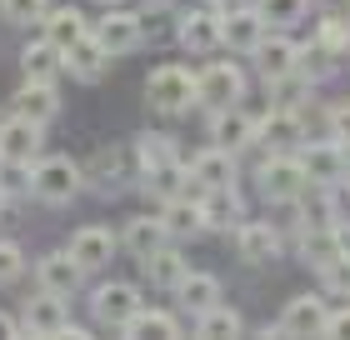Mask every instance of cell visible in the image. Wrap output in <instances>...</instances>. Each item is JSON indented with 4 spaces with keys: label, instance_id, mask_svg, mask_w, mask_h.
I'll return each mask as SVG.
<instances>
[{
    "label": "cell",
    "instance_id": "cell-10",
    "mask_svg": "<svg viewBox=\"0 0 350 340\" xmlns=\"http://www.w3.org/2000/svg\"><path fill=\"white\" fill-rule=\"evenodd\" d=\"M90 36L100 40L110 55H131L135 45L146 40V36H140V21H135V15H125V10H110V15H100V25H95Z\"/></svg>",
    "mask_w": 350,
    "mask_h": 340
},
{
    "label": "cell",
    "instance_id": "cell-32",
    "mask_svg": "<svg viewBox=\"0 0 350 340\" xmlns=\"http://www.w3.org/2000/svg\"><path fill=\"white\" fill-rule=\"evenodd\" d=\"M45 10H51V0H0V15L10 25H36L45 21Z\"/></svg>",
    "mask_w": 350,
    "mask_h": 340
},
{
    "label": "cell",
    "instance_id": "cell-45",
    "mask_svg": "<svg viewBox=\"0 0 350 340\" xmlns=\"http://www.w3.org/2000/svg\"><path fill=\"white\" fill-rule=\"evenodd\" d=\"M0 210H5V190H0Z\"/></svg>",
    "mask_w": 350,
    "mask_h": 340
},
{
    "label": "cell",
    "instance_id": "cell-4",
    "mask_svg": "<svg viewBox=\"0 0 350 340\" xmlns=\"http://www.w3.org/2000/svg\"><path fill=\"white\" fill-rule=\"evenodd\" d=\"M90 311H95V320H100L105 330H125V320H131L135 311H140V290L135 285H100L90 296Z\"/></svg>",
    "mask_w": 350,
    "mask_h": 340
},
{
    "label": "cell",
    "instance_id": "cell-26",
    "mask_svg": "<svg viewBox=\"0 0 350 340\" xmlns=\"http://www.w3.org/2000/svg\"><path fill=\"white\" fill-rule=\"evenodd\" d=\"M175 290H180V305H185L190 315H205L211 305H220V280H215V275H190L185 270V280L175 285Z\"/></svg>",
    "mask_w": 350,
    "mask_h": 340
},
{
    "label": "cell",
    "instance_id": "cell-1",
    "mask_svg": "<svg viewBox=\"0 0 350 340\" xmlns=\"http://www.w3.org/2000/svg\"><path fill=\"white\" fill-rule=\"evenodd\" d=\"M146 95H150V105L161 110V116H180L185 105H196V75L185 66H161V70H150Z\"/></svg>",
    "mask_w": 350,
    "mask_h": 340
},
{
    "label": "cell",
    "instance_id": "cell-21",
    "mask_svg": "<svg viewBox=\"0 0 350 340\" xmlns=\"http://www.w3.org/2000/svg\"><path fill=\"white\" fill-rule=\"evenodd\" d=\"M211 135H215V145H220V151H241V145H250V140H256V120H250V116H241L235 105H226V110H220V116L211 120Z\"/></svg>",
    "mask_w": 350,
    "mask_h": 340
},
{
    "label": "cell",
    "instance_id": "cell-33",
    "mask_svg": "<svg viewBox=\"0 0 350 340\" xmlns=\"http://www.w3.org/2000/svg\"><path fill=\"white\" fill-rule=\"evenodd\" d=\"M306 5H310V0H256V10L265 15V21H275V25L306 21Z\"/></svg>",
    "mask_w": 350,
    "mask_h": 340
},
{
    "label": "cell",
    "instance_id": "cell-27",
    "mask_svg": "<svg viewBox=\"0 0 350 340\" xmlns=\"http://www.w3.org/2000/svg\"><path fill=\"white\" fill-rule=\"evenodd\" d=\"M165 240H170V235H165L161 215H140V220L125 225V250H131L135 261H140V255H150V250H161Z\"/></svg>",
    "mask_w": 350,
    "mask_h": 340
},
{
    "label": "cell",
    "instance_id": "cell-8",
    "mask_svg": "<svg viewBox=\"0 0 350 340\" xmlns=\"http://www.w3.org/2000/svg\"><path fill=\"white\" fill-rule=\"evenodd\" d=\"M325 320H330V311H325V300L321 296H300V300H291L285 305V315H280V335H325ZM270 330V335H275Z\"/></svg>",
    "mask_w": 350,
    "mask_h": 340
},
{
    "label": "cell",
    "instance_id": "cell-16",
    "mask_svg": "<svg viewBox=\"0 0 350 340\" xmlns=\"http://www.w3.org/2000/svg\"><path fill=\"white\" fill-rule=\"evenodd\" d=\"M300 135H306V125H300L295 110H270V116L256 125V140H265L275 155H285L291 145H300Z\"/></svg>",
    "mask_w": 350,
    "mask_h": 340
},
{
    "label": "cell",
    "instance_id": "cell-35",
    "mask_svg": "<svg viewBox=\"0 0 350 340\" xmlns=\"http://www.w3.org/2000/svg\"><path fill=\"white\" fill-rule=\"evenodd\" d=\"M21 270H25V255L15 240H0V285H10V280H21Z\"/></svg>",
    "mask_w": 350,
    "mask_h": 340
},
{
    "label": "cell",
    "instance_id": "cell-14",
    "mask_svg": "<svg viewBox=\"0 0 350 340\" xmlns=\"http://www.w3.org/2000/svg\"><path fill=\"white\" fill-rule=\"evenodd\" d=\"M161 225H165V235H170V240H196V235L205 231L200 200H196V196H175V200H165Z\"/></svg>",
    "mask_w": 350,
    "mask_h": 340
},
{
    "label": "cell",
    "instance_id": "cell-20",
    "mask_svg": "<svg viewBox=\"0 0 350 340\" xmlns=\"http://www.w3.org/2000/svg\"><path fill=\"white\" fill-rule=\"evenodd\" d=\"M190 175H196L200 190H211V185H235V160H230V151L211 145V151H200L196 160H190Z\"/></svg>",
    "mask_w": 350,
    "mask_h": 340
},
{
    "label": "cell",
    "instance_id": "cell-11",
    "mask_svg": "<svg viewBox=\"0 0 350 340\" xmlns=\"http://www.w3.org/2000/svg\"><path fill=\"white\" fill-rule=\"evenodd\" d=\"M180 45L190 55H211V51H220V15L215 10H190V15H180Z\"/></svg>",
    "mask_w": 350,
    "mask_h": 340
},
{
    "label": "cell",
    "instance_id": "cell-42",
    "mask_svg": "<svg viewBox=\"0 0 350 340\" xmlns=\"http://www.w3.org/2000/svg\"><path fill=\"white\" fill-rule=\"evenodd\" d=\"M0 335H25L21 320H10V315H0Z\"/></svg>",
    "mask_w": 350,
    "mask_h": 340
},
{
    "label": "cell",
    "instance_id": "cell-12",
    "mask_svg": "<svg viewBox=\"0 0 350 340\" xmlns=\"http://www.w3.org/2000/svg\"><path fill=\"white\" fill-rule=\"evenodd\" d=\"M250 55H256V66H260V75L270 80V86L300 70V45H295V40H285V36H275V40H260Z\"/></svg>",
    "mask_w": 350,
    "mask_h": 340
},
{
    "label": "cell",
    "instance_id": "cell-22",
    "mask_svg": "<svg viewBox=\"0 0 350 340\" xmlns=\"http://www.w3.org/2000/svg\"><path fill=\"white\" fill-rule=\"evenodd\" d=\"M140 270H146V280H150V285L175 290V285L185 280V255H180V250H170V246H161V250L140 255Z\"/></svg>",
    "mask_w": 350,
    "mask_h": 340
},
{
    "label": "cell",
    "instance_id": "cell-43",
    "mask_svg": "<svg viewBox=\"0 0 350 340\" xmlns=\"http://www.w3.org/2000/svg\"><path fill=\"white\" fill-rule=\"evenodd\" d=\"M340 185H345V190H350V166H345V175H340Z\"/></svg>",
    "mask_w": 350,
    "mask_h": 340
},
{
    "label": "cell",
    "instance_id": "cell-30",
    "mask_svg": "<svg viewBox=\"0 0 350 340\" xmlns=\"http://www.w3.org/2000/svg\"><path fill=\"white\" fill-rule=\"evenodd\" d=\"M300 250H306L310 265H336L340 261V246H336V231H306V240H300Z\"/></svg>",
    "mask_w": 350,
    "mask_h": 340
},
{
    "label": "cell",
    "instance_id": "cell-17",
    "mask_svg": "<svg viewBox=\"0 0 350 340\" xmlns=\"http://www.w3.org/2000/svg\"><path fill=\"white\" fill-rule=\"evenodd\" d=\"M200 215H205V231H235V215H241L235 185H211L200 196Z\"/></svg>",
    "mask_w": 350,
    "mask_h": 340
},
{
    "label": "cell",
    "instance_id": "cell-15",
    "mask_svg": "<svg viewBox=\"0 0 350 340\" xmlns=\"http://www.w3.org/2000/svg\"><path fill=\"white\" fill-rule=\"evenodd\" d=\"M40 285L45 290H55V296H70L75 285H81V275H85V265L75 261V250H55V255H45L40 261Z\"/></svg>",
    "mask_w": 350,
    "mask_h": 340
},
{
    "label": "cell",
    "instance_id": "cell-38",
    "mask_svg": "<svg viewBox=\"0 0 350 340\" xmlns=\"http://www.w3.org/2000/svg\"><path fill=\"white\" fill-rule=\"evenodd\" d=\"M330 131H336V140H340V145H350V105H340L336 116H330Z\"/></svg>",
    "mask_w": 350,
    "mask_h": 340
},
{
    "label": "cell",
    "instance_id": "cell-40",
    "mask_svg": "<svg viewBox=\"0 0 350 340\" xmlns=\"http://www.w3.org/2000/svg\"><path fill=\"white\" fill-rule=\"evenodd\" d=\"M325 15H350V0H315Z\"/></svg>",
    "mask_w": 350,
    "mask_h": 340
},
{
    "label": "cell",
    "instance_id": "cell-36",
    "mask_svg": "<svg viewBox=\"0 0 350 340\" xmlns=\"http://www.w3.org/2000/svg\"><path fill=\"white\" fill-rule=\"evenodd\" d=\"M165 15H170V5H165V0H150V5H140V10H135L140 36H161V30H165Z\"/></svg>",
    "mask_w": 350,
    "mask_h": 340
},
{
    "label": "cell",
    "instance_id": "cell-23",
    "mask_svg": "<svg viewBox=\"0 0 350 340\" xmlns=\"http://www.w3.org/2000/svg\"><path fill=\"white\" fill-rule=\"evenodd\" d=\"M81 36H90V25H85V15L75 10V5H55V10H45V40H55L60 51H70Z\"/></svg>",
    "mask_w": 350,
    "mask_h": 340
},
{
    "label": "cell",
    "instance_id": "cell-19",
    "mask_svg": "<svg viewBox=\"0 0 350 340\" xmlns=\"http://www.w3.org/2000/svg\"><path fill=\"white\" fill-rule=\"evenodd\" d=\"M21 70H25V80H55L66 70V51L55 40H30L21 51Z\"/></svg>",
    "mask_w": 350,
    "mask_h": 340
},
{
    "label": "cell",
    "instance_id": "cell-41",
    "mask_svg": "<svg viewBox=\"0 0 350 340\" xmlns=\"http://www.w3.org/2000/svg\"><path fill=\"white\" fill-rule=\"evenodd\" d=\"M336 246H340V255L350 261V225H336Z\"/></svg>",
    "mask_w": 350,
    "mask_h": 340
},
{
    "label": "cell",
    "instance_id": "cell-29",
    "mask_svg": "<svg viewBox=\"0 0 350 340\" xmlns=\"http://www.w3.org/2000/svg\"><path fill=\"white\" fill-rule=\"evenodd\" d=\"M120 335H180V326H175L170 311H146V305H140V311L125 320Z\"/></svg>",
    "mask_w": 350,
    "mask_h": 340
},
{
    "label": "cell",
    "instance_id": "cell-34",
    "mask_svg": "<svg viewBox=\"0 0 350 340\" xmlns=\"http://www.w3.org/2000/svg\"><path fill=\"white\" fill-rule=\"evenodd\" d=\"M36 185V166H21V160H0V190L5 196H21V190Z\"/></svg>",
    "mask_w": 350,
    "mask_h": 340
},
{
    "label": "cell",
    "instance_id": "cell-13",
    "mask_svg": "<svg viewBox=\"0 0 350 340\" xmlns=\"http://www.w3.org/2000/svg\"><path fill=\"white\" fill-rule=\"evenodd\" d=\"M60 110V95H55V80H25L21 90H15V116L45 125Z\"/></svg>",
    "mask_w": 350,
    "mask_h": 340
},
{
    "label": "cell",
    "instance_id": "cell-5",
    "mask_svg": "<svg viewBox=\"0 0 350 340\" xmlns=\"http://www.w3.org/2000/svg\"><path fill=\"white\" fill-rule=\"evenodd\" d=\"M310 185V175L300 160L291 155H275V160H265V170H260V190H265V200H300V190Z\"/></svg>",
    "mask_w": 350,
    "mask_h": 340
},
{
    "label": "cell",
    "instance_id": "cell-3",
    "mask_svg": "<svg viewBox=\"0 0 350 340\" xmlns=\"http://www.w3.org/2000/svg\"><path fill=\"white\" fill-rule=\"evenodd\" d=\"M241 90H245V75H241V66H230V60H215V66H205L196 75V101L215 105V110L235 105V101H241Z\"/></svg>",
    "mask_w": 350,
    "mask_h": 340
},
{
    "label": "cell",
    "instance_id": "cell-24",
    "mask_svg": "<svg viewBox=\"0 0 350 340\" xmlns=\"http://www.w3.org/2000/svg\"><path fill=\"white\" fill-rule=\"evenodd\" d=\"M300 166H306L310 181L330 185V181H340V175H345V145H340V140H336V145H310V151L300 155Z\"/></svg>",
    "mask_w": 350,
    "mask_h": 340
},
{
    "label": "cell",
    "instance_id": "cell-39",
    "mask_svg": "<svg viewBox=\"0 0 350 340\" xmlns=\"http://www.w3.org/2000/svg\"><path fill=\"white\" fill-rule=\"evenodd\" d=\"M325 335H350V305H345V311H336V315L325 320Z\"/></svg>",
    "mask_w": 350,
    "mask_h": 340
},
{
    "label": "cell",
    "instance_id": "cell-6",
    "mask_svg": "<svg viewBox=\"0 0 350 340\" xmlns=\"http://www.w3.org/2000/svg\"><path fill=\"white\" fill-rule=\"evenodd\" d=\"M40 145H45V135H40V125H36V120L15 116V120L0 125V160H21V166H36V160H40Z\"/></svg>",
    "mask_w": 350,
    "mask_h": 340
},
{
    "label": "cell",
    "instance_id": "cell-18",
    "mask_svg": "<svg viewBox=\"0 0 350 340\" xmlns=\"http://www.w3.org/2000/svg\"><path fill=\"white\" fill-rule=\"evenodd\" d=\"M105 66H110V51H105L95 36H81V40L66 51V70H70L75 80H100Z\"/></svg>",
    "mask_w": 350,
    "mask_h": 340
},
{
    "label": "cell",
    "instance_id": "cell-25",
    "mask_svg": "<svg viewBox=\"0 0 350 340\" xmlns=\"http://www.w3.org/2000/svg\"><path fill=\"white\" fill-rule=\"evenodd\" d=\"M70 250L85 270H95V265H105L110 255H116V240H110V231H100V225H85V231H75Z\"/></svg>",
    "mask_w": 350,
    "mask_h": 340
},
{
    "label": "cell",
    "instance_id": "cell-31",
    "mask_svg": "<svg viewBox=\"0 0 350 340\" xmlns=\"http://www.w3.org/2000/svg\"><path fill=\"white\" fill-rule=\"evenodd\" d=\"M196 335H241V315L226 305H211L205 315H196Z\"/></svg>",
    "mask_w": 350,
    "mask_h": 340
},
{
    "label": "cell",
    "instance_id": "cell-28",
    "mask_svg": "<svg viewBox=\"0 0 350 340\" xmlns=\"http://www.w3.org/2000/svg\"><path fill=\"white\" fill-rule=\"evenodd\" d=\"M235 246H241L245 261H270V255L280 250V235L256 220V225H241V231H235Z\"/></svg>",
    "mask_w": 350,
    "mask_h": 340
},
{
    "label": "cell",
    "instance_id": "cell-37",
    "mask_svg": "<svg viewBox=\"0 0 350 340\" xmlns=\"http://www.w3.org/2000/svg\"><path fill=\"white\" fill-rule=\"evenodd\" d=\"M165 160H175V145H170V140H155V135L140 140V166H146V170L165 166Z\"/></svg>",
    "mask_w": 350,
    "mask_h": 340
},
{
    "label": "cell",
    "instance_id": "cell-9",
    "mask_svg": "<svg viewBox=\"0 0 350 340\" xmlns=\"http://www.w3.org/2000/svg\"><path fill=\"white\" fill-rule=\"evenodd\" d=\"M260 40H265V15H260V10L220 15V45H230L235 55H250Z\"/></svg>",
    "mask_w": 350,
    "mask_h": 340
},
{
    "label": "cell",
    "instance_id": "cell-44",
    "mask_svg": "<svg viewBox=\"0 0 350 340\" xmlns=\"http://www.w3.org/2000/svg\"><path fill=\"white\" fill-rule=\"evenodd\" d=\"M100 5H120V0H100Z\"/></svg>",
    "mask_w": 350,
    "mask_h": 340
},
{
    "label": "cell",
    "instance_id": "cell-7",
    "mask_svg": "<svg viewBox=\"0 0 350 340\" xmlns=\"http://www.w3.org/2000/svg\"><path fill=\"white\" fill-rule=\"evenodd\" d=\"M25 335H66V300L55 296V290H45V296H30L25 300V315H21Z\"/></svg>",
    "mask_w": 350,
    "mask_h": 340
},
{
    "label": "cell",
    "instance_id": "cell-2",
    "mask_svg": "<svg viewBox=\"0 0 350 340\" xmlns=\"http://www.w3.org/2000/svg\"><path fill=\"white\" fill-rule=\"evenodd\" d=\"M75 190H81V170H75L70 155H45L36 160V185H30V196L51 200V205H66Z\"/></svg>",
    "mask_w": 350,
    "mask_h": 340
}]
</instances>
